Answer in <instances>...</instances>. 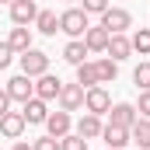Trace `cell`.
I'll list each match as a JSON object with an SVG mask.
<instances>
[{
    "label": "cell",
    "mask_w": 150,
    "mask_h": 150,
    "mask_svg": "<svg viewBox=\"0 0 150 150\" xmlns=\"http://www.w3.org/2000/svg\"><path fill=\"white\" fill-rule=\"evenodd\" d=\"M91 28V14H84V7H67L59 14V32L70 38H84V32Z\"/></svg>",
    "instance_id": "obj_1"
},
{
    "label": "cell",
    "mask_w": 150,
    "mask_h": 150,
    "mask_svg": "<svg viewBox=\"0 0 150 150\" xmlns=\"http://www.w3.org/2000/svg\"><path fill=\"white\" fill-rule=\"evenodd\" d=\"M18 63H21V74H28L32 80L42 74H49V52H42V49H25L21 56H18Z\"/></svg>",
    "instance_id": "obj_2"
},
{
    "label": "cell",
    "mask_w": 150,
    "mask_h": 150,
    "mask_svg": "<svg viewBox=\"0 0 150 150\" xmlns=\"http://www.w3.org/2000/svg\"><path fill=\"white\" fill-rule=\"evenodd\" d=\"M101 28H105L108 35H122V32L133 28V14H129L126 7H108V11L101 14Z\"/></svg>",
    "instance_id": "obj_3"
},
{
    "label": "cell",
    "mask_w": 150,
    "mask_h": 150,
    "mask_svg": "<svg viewBox=\"0 0 150 150\" xmlns=\"http://www.w3.org/2000/svg\"><path fill=\"white\" fill-rule=\"evenodd\" d=\"M4 91H7V98H11V101L25 105L28 98H35V80H32L28 74H14L11 80H7V87H4Z\"/></svg>",
    "instance_id": "obj_4"
},
{
    "label": "cell",
    "mask_w": 150,
    "mask_h": 150,
    "mask_svg": "<svg viewBox=\"0 0 150 150\" xmlns=\"http://www.w3.org/2000/svg\"><path fill=\"white\" fill-rule=\"evenodd\" d=\"M108 108H112V94H108V87H105V84H98V87H87V91H84V112L108 115Z\"/></svg>",
    "instance_id": "obj_5"
},
{
    "label": "cell",
    "mask_w": 150,
    "mask_h": 150,
    "mask_svg": "<svg viewBox=\"0 0 150 150\" xmlns=\"http://www.w3.org/2000/svg\"><path fill=\"white\" fill-rule=\"evenodd\" d=\"M25 129H28V122H25L21 112H4L0 115V136L4 140H21Z\"/></svg>",
    "instance_id": "obj_6"
},
{
    "label": "cell",
    "mask_w": 150,
    "mask_h": 150,
    "mask_svg": "<svg viewBox=\"0 0 150 150\" xmlns=\"http://www.w3.org/2000/svg\"><path fill=\"white\" fill-rule=\"evenodd\" d=\"M56 101H59L63 112H80V108H84V87H80L77 80H74V84H63Z\"/></svg>",
    "instance_id": "obj_7"
},
{
    "label": "cell",
    "mask_w": 150,
    "mask_h": 150,
    "mask_svg": "<svg viewBox=\"0 0 150 150\" xmlns=\"http://www.w3.org/2000/svg\"><path fill=\"white\" fill-rule=\"evenodd\" d=\"M98 140H105L108 150H126L129 147V129H122V126H115V122H105Z\"/></svg>",
    "instance_id": "obj_8"
},
{
    "label": "cell",
    "mask_w": 150,
    "mask_h": 150,
    "mask_svg": "<svg viewBox=\"0 0 150 150\" xmlns=\"http://www.w3.org/2000/svg\"><path fill=\"white\" fill-rule=\"evenodd\" d=\"M136 119H140V112H136V105H133V101H115L112 108H108V122L122 126V129H129Z\"/></svg>",
    "instance_id": "obj_9"
},
{
    "label": "cell",
    "mask_w": 150,
    "mask_h": 150,
    "mask_svg": "<svg viewBox=\"0 0 150 150\" xmlns=\"http://www.w3.org/2000/svg\"><path fill=\"white\" fill-rule=\"evenodd\" d=\"M21 115H25L28 126H45V119H49V101H42V98H28V101L21 105Z\"/></svg>",
    "instance_id": "obj_10"
},
{
    "label": "cell",
    "mask_w": 150,
    "mask_h": 150,
    "mask_svg": "<svg viewBox=\"0 0 150 150\" xmlns=\"http://www.w3.org/2000/svg\"><path fill=\"white\" fill-rule=\"evenodd\" d=\"M7 14H11V21H14V25H35V14H38V0H14Z\"/></svg>",
    "instance_id": "obj_11"
},
{
    "label": "cell",
    "mask_w": 150,
    "mask_h": 150,
    "mask_svg": "<svg viewBox=\"0 0 150 150\" xmlns=\"http://www.w3.org/2000/svg\"><path fill=\"white\" fill-rule=\"evenodd\" d=\"M45 133L49 136H56V140H63L67 133H74V119H70V112H49V119H45Z\"/></svg>",
    "instance_id": "obj_12"
},
{
    "label": "cell",
    "mask_w": 150,
    "mask_h": 150,
    "mask_svg": "<svg viewBox=\"0 0 150 150\" xmlns=\"http://www.w3.org/2000/svg\"><path fill=\"white\" fill-rule=\"evenodd\" d=\"M59 87H63V80L56 74L35 77V98H42V101H56V98H59Z\"/></svg>",
    "instance_id": "obj_13"
},
{
    "label": "cell",
    "mask_w": 150,
    "mask_h": 150,
    "mask_svg": "<svg viewBox=\"0 0 150 150\" xmlns=\"http://www.w3.org/2000/svg\"><path fill=\"white\" fill-rule=\"evenodd\" d=\"M105 56H108V59H115V63L129 59V56H133V42H129V35H126V32H122V35H108Z\"/></svg>",
    "instance_id": "obj_14"
},
{
    "label": "cell",
    "mask_w": 150,
    "mask_h": 150,
    "mask_svg": "<svg viewBox=\"0 0 150 150\" xmlns=\"http://www.w3.org/2000/svg\"><path fill=\"white\" fill-rule=\"evenodd\" d=\"M101 126H105V122H101V115H94V112H84L80 119H77L74 133H80V136H84V140L91 143V140H98V136H101Z\"/></svg>",
    "instance_id": "obj_15"
},
{
    "label": "cell",
    "mask_w": 150,
    "mask_h": 150,
    "mask_svg": "<svg viewBox=\"0 0 150 150\" xmlns=\"http://www.w3.org/2000/svg\"><path fill=\"white\" fill-rule=\"evenodd\" d=\"M35 32H38V35H45V38H52L56 32H59V14L49 11V7H38V14H35Z\"/></svg>",
    "instance_id": "obj_16"
},
{
    "label": "cell",
    "mask_w": 150,
    "mask_h": 150,
    "mask_svg": "<svg viewBox=\"0 0 150 150\" xmlns=\"http://www.w3.org/2000/svg\"><path fill=\"white\" fill-rule=\"evenodd\" d=\"M7 45H11L18 56H21L25 49H32V28H28V25H14L11 35H7Z\"/></svg>",
    "instance_id": "obj_17"
},
{
    "label": "cell",
    "mask_w": 150,
    "mask_h": 150,
    "mask_svg": "<svg viewBox=\"0 0 150 150\" xmlns=\"http://www.w3.org/2000/svg\"><path fill=\"white\" fill-rule=\"evenodd\" d=\"M129 143H136L140 150H150V119H136L133 126H129Z\"/></svg>",
    "instance_id": "obj_18"
},
{
    "label": "cell",
    "mask_w": 150,
    "mask_h": 150,
    "mask_svg": "<svg viewBox=\"0 0 150 150\" xmlns=\"http://www.w3.org/2000/svg\"><path fill=\"white\" fill-rule=\"evenodd\" d=\"M84 45H87V52H105V45H108V32H105L101 25H91V28L84 32Z\"/></svg>",
    "instance_id": "obj_19"
},
{
    "label": "cell",
    "mask_w": 150,
    "mask_h": 150,
    "mask_svg": "<svg viewBox=\"0 0 150 150\" xmlns=\"http://www.w3.org/2000/svg\"><path fill=\"white\" fill-rule=\"evenodd\" d=\"M91 52H87V45H84V38H70L67 45H63V59L70 63V67H80L84 59H87Z\"/></svg>",
    "instance_id": "obj_20"
},
{
    "label": "cell",
    "mask_w": 150,
    "mask_h": 150,
    "mask_svg": "<svg viewBox=\"0 0 150 150\" xmlns=\"http://www.w3.org/2000/svg\"><path fill=\"white\" fill-rule=\"evenodd\" d=\"M77 84L87 91V87H98L101 80H98V67H94V59H84L80 67H77Z\"/></svg>",
    "instance_id": "obj_21"
},
{
    "label": "cell",
    "mask_w": 150,
    "mask_h": 150,
    "mask_svg": "<svg viewBox=\"0 0 150 150\" xmlns=\"http://www.w3.org/2000/svg\"><path fill=\"white\" fill-rule=\"evenodd\" d=\"M94 67H98V80L101 84H115V77H119V63L115 59H94Z\"/></svg>",
    "instance_id": "obj_22"
},
{
    "label": "cell",
    "mask_w": 150,
    "mask_h": 150,
    "mask_svg": "<svg viewBox=\"0 0 150 150\" xmlns=\"http://www.w3.org/2000/svg\"><path fill=\"white\" fill-rule=\"evenodd\" d=\"M129 42H133V52L150 56V28H136V32L129 35Z\"/></svg>",
    "instance_id": "obj_23"
},
{
    "label": "cell",
    "mask_w": 150,
    "mask_h": 150,
    "mask_svg": "<svg viewBox=\"0 0 150 150\" xmlns=\"http://www.w3.org/2000/svg\"><path fill=\"white\" fill-rule=\"evenodd\" d=\"M133 84H136V91H150V59H143L133 70Z\"/></svg>",
    "instance_id": "obj_24"
},
{
    "label": "cell",
    "mask_w": 150,
    "mask_h": 150,
    "mask_svg": "<svg viewBox=\"0 0 150 150\" xmlns=\"http://www.w3.org/2000/svg\"><path fill=\"white\" fill-rule=\"evenodd\" d=\"M59 150H87V140H84L80 133H67V136L59 140Z\"/></svg>",
    "instance_id": "obj_25"
},
{
    "label": "cell",
    "mask_w": 150,
    "mask_h": 150,
    "mask_svg": "<svg viewBox=\"0 0 150 150\" xmlns=\"http://www.w3.org/2000/svg\"><path fill=\"white\" fill-rule=\"evenodd\" d=\"M80 7H84V14H105L108 7H112V0H80Z\"/></svg>",
    "instance_id": "obj_26"
},
{
    "label": "cell",
    "mask_w": 150,
    "mask_h": 150,
    "mask_svg": "<svg viewBox=\"0 0 150 150\" xmlns=\"http://www.w3.org/2000/svg\"><path fill=\"white\" fill-rule=\"evenodd\" d=\"M32 150H59V140H56V136H49V133H45V136H38L35 143H32Z\"/></svg>",
    "instance_id": "obj_27"
},
{
    "label": "cell",
    "mask_w": 150,
    "mask_h": 150,
    "mask_svg": "<svg viewBox=\"0 0 150 150\" xmlns=\"http://www.w3.org/2000/svg\"><path fill=\"white\" fill-rule=\"evenodd\" d=\"M14 56H18V52H14V49L7 45V38H4V42H0V70H7V67L14 63Z\"/></svg>",
    "instance_id": "obj_28"
},
{
    "label": "cell",
    "mask_w": 150,
    "mask_h": 150,
    "mask_svg": "<svg viewBox=\"0 0 150 150\" xmlns=\"http://www.w3.org/2000/svg\"><path fill=\"white\" fill-rule=\"evenodd\" d=\"M136 112L143 115V119H150V91H140V101H136Z\"/></svg>",
    "instance_id": "obj_29"
},
{
    "label": "cell",
    "mask_w": 150,
    "mask_h": 150,
    "mask_svg": "<svg viewBox=\"0 0 150 150\" xmlns=\"http://www.w3.org/2000/svg\"><path fill=\"white\" fill-rule=\"evenodd\" d=\"M11 112V98H7V91H0V115Z\"/></svg>",
    "instance_id": "obj_30"
},
{
    "label": "cell",
    "mask_w": 150,
    "mask_h": 150,
    "mask_svg": "<svg viewBox=\"0 0 150 150\" xmlns=\"http://www.w3.org/2000/svg\"><path fill=\"white\" fill-rule=\"evenodd\" d=\"M11 150H32V143H28V140H14V147Z\"/></svg>",
    "instance_id": "obj_31"
},
{
    "label": "cell",
    "mask_w": 150,
    "mask_h": 150,
    "mask_svg": "<svg viewBox=\"0 0 150 150\" xmlns=\"http://www.w3.org/2000/svg\"><path fill=\"white\" fill-rule=\"evenodd\" d=\"M0 4H7V7H11V4H14V0H0Z\"/></svg>",
    "instance_id": "obj_32"
},
{
    "label": "cell",
    "mask_w": 150,
    "mask_h": 150,
    "mask_svg": "<svg viewBox=\"0 0 150 150\" xmlns=\"http://www.w3.org/2000/svg\"><path fill=\"white\" fill-rule=\"evenodd\" d=\"M67 4H70V0H67Z\"/></svg>",
    "instance_id": "obj_33"
},
{
    "label": "cell",
    "mask_w": 150,
    "mask_h": 150,
    "mask_svg": "<svg viewBox=\"0 0 150 150\" xmlns=\"http://www.w3.org/2000/svg\"><path fill=\"white\" fill-rule=\"evenodd\" d=\"M105 150H108V147H105Z\"/></svg>",
    "instance_id": "obj_34"
},
{
    "label": "cell",
    "mask_w": 150,
    "mask_h": 150,
    "mask_svg": "<svg viewBox=\"0 0 150 150\" xmlns=\"http://www.w3.org/2000/svg\"><path fill=\"white\" fill-rule=\"evenodd\" d=\"M136 150H140V147H136Z\"/></svg>",
    "instance_id": "obj_35"
}]
</instances>
